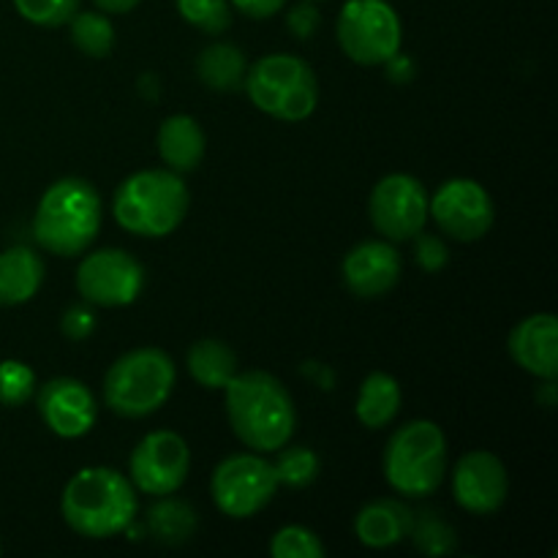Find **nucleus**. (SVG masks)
Wrapping results in <instances>:
<instances>
[{"label": "nucleus", "instance_id": "1", "mask_svg": "<svg viewBox=\"0 0 558 558\" xmlns=\"http://www.w3.org/2000/svg\"><path fill=\"white\" fill-rule=\"evenodd\" d=\"M223 392H227L229 425L248 450L276 452L289 445L298 414H294L292 396L276 376L265 371L234 374Z\"/></svg>", "mask_w": 558, "mask_h": 558}, {"label": "nucleus", "instance_id": "2", "mask_svg": "<svg viewBox=\"0 0 558 558\" xmlns=\"http://www.w3.org/2000/svg\"><path fill=\"white\" fill-rule=\"evenodd\" d=\"M60 510L80 537L109 539L125 532L134 521L136 494L129 480L114 469L90 466L69 480Z\"/></svg>", "mask_w": 558, "mask_h": 558}, {"label": "nucleus", "instance_id": "3", "mask_svg": "<svg viewBox=\"0 0 558 558\" xmlns=\"http://www.w3.org/2000/svg\"><path fill=\"white\" fill-rule=\"evenodd\" d=\"M101 229V196L87 180L63 178L44 191L33 218V234L49 254L76 256Z\"/></svg>", "mask_w": 558, "mask_h": 558}, {"label": "nucleus", "instance_id": "4", "mask_svg": "<svg viewBox=\"0 0 558 558\" xmlns=\"http://www.w3.org/2000/svg\"><path fill=\"white\" fill-rule=\"evenodd\" d=\"M191 196L172 169H145L118 185L112 213L120 227L140 238H167L183 223Z\"/></svg>", "mask_w": 558, "mask_h": 558}, {"label": "nucleus", "instance_id": "5", "mask_svg": "<svg viewBox=\"0 0 558 558\" xmlns=\"http://www.w3.org/2000/svg\"><path fill=\"white\" fill-rule=\"evenodd\" d=\"M447 474L445 430L430 420H414L392 434L385 450V477L392 490L423 499L434 494Z\"/></svg>", "mask_w": 558, "mask_h": 558}, {"label": "nucleus", "instance_id": "6", "mask_svg": "<svg viewBox=\"0 0 558 558\" xmlns=\"http://www.w3.org/2000/svg\"><path fill=\"white\" fill-rule=\"evenodd\" d=\"M174 390V363L161 349H134L114 360L104 379V403L129 420L147 417L169 401Z\"/></svg>", "mask_w": 558, "mask_h": 558}, {"label": "nucleus", "instance_id": "7", "mask_svg": "<svg viewBox=\"0 0 558 558\" xmlns=\"http://www.w3.org/2000/svg\"><path fill=\"white\" fill-rule=\"evenodd\" d=\"M245 90L254 107L283 123H300L311 118L319 104V82L308 63L294 54H267L245 71Z\"/></svg>", "mask_w": 558, "mask_h": 558}, {"label": "nucleus", "instance_id": "8", "mask_svg": "<svg viewBox=\"0 0 558 558\" xmlns=\"http://www.w3.org/2000/svg\"><path fill=\"white\" fill-rule=\"evenodd\" d=\"M401 20L387 0H347L338 14V44L360 65H385L401 52Z\"/></svg>", "mask_w": 558, "mask_h": 558}, {"label": "nucleus", "instance_id": "9", "mask_svg": "<svg viewBox=\"0 0 558 558\" xmlns=\"http://www.w3.org/2000/svg\"><path fill=\"white\" fill-rule=\"evenodd\" d=\"M210 488L223 515L251 518L270 505L278 490V477L270 461L254 452H240L218 463Z\"/></svg>", "mask_w": 558, "mask_h": 558}, {"label": "nucleus", "instance_id": "10", "mask_svg": "<svg viewBox=\"0 0 558 558\" xmlns=\"http://www.w3.org/2000/svg\"><path fill=\"white\" fill-rule=\"evenodd\" d=\"M145 287V267L120 248H101L87 254L76 270V289L90 305L123 308L140 298Z\"/></svg>", "mask_w": 558, "mask_h": 558}, {"label": "nucleus", "instance_id": "11", "mask_svg": "<svg viewBox=\"0 0 558 558\" xmlns=\"http://www.w3.org/2000/svg\"><path fill=\"white\" fill-rule=\"evenodd\" d=\"M428 213L445 234L461 243H472L488 234L494 227L496 207L488 191L469 178L447 180L436 189L434 199L428 202Z\"/></svg>", "mask_w": 558, "mask_h": 558}, {"label": "nucleus", "instance_id": "12", "mask_svg": "<svg viewBox=\"0 0 558 558\" xmlns=\"http://www.w3.org/2000/svg\"><path fill=\"white\" fill-rule=\"evenodd\" d=\"M191 450L174 430H153L131 452V480L142 494L169 496L185 483Z\"/></svg>", "mask_w": 558, "mask_h": 558}, {"label": "nucleus", "instance_id": "13", "mask_svg": "<svg viewBox=\"0 0 558 558\" xmlns=\"http://www.w3.org/2000/svg\"><path fill=\"white\" fill-rule=\"evenodd\" d=\"M371 221L387 240L417 238L428 221V194L412 174H387L371 194Z\"/></svg>", "mask_w": 558, "mask_h": 558}, {"label": "nucleus", "instance_id": "14", "mask_svg": "<svg viewBox=\"0 0 558 558\" xmlns=\"http://www.w3.org/2000/svg\"><path fill=\"white\" fill-rule=\"evenodd\" d=\"M507 469L494 452L474 450L458 461L452 472V494L466 512L474 515H490L499 510L507 499Z\"/></svg>", "mask_w": 558, "mask_h": 558}, {"label": "nucleus", "instance_id": "15", "mask_svg": "<svg viewBox=\"0 0 558 558\" xmlns=\"http://www.w3.org/2000/svg\"><path fill=\"white\" fill-rule=\"evenodd\" d=\"M38 414L60 439H80L96 425L98 407L80 379H52L38 390Z\"/></svg>", "mask_w": 558, "mask_h": 558}, {"label": "nucleus", "instance_id": "16", "mask_svg": "<svg viewBox=\"0 0 558 558\" xmlns=\"http://www.w3.org/2000/svg\"><path fill=\"white\" fill-rule=\"evenodd\" d=\"M401 278V254L385 240L354 245L343 259V281L357 298H379Z\"/></svg>", "mask_w": 558, "mask_h": 558}, {"label": "nucleus", "instance_id": "17", "mask_svg": "<svg viewBox=\"0 0 558 558\" xmlns=\"http://www.w3.org/2000/svg\"><path fill=\"white\" fill-rule=\"evenodd\" d=\"M512 360L539 379H556L558 374V322L554 314L526 316L510 332Z\"/></svg>", "mask_w": 558, "mask_h": 558}, {"label": "nucleus", "instance_id": "18", "mask_svg": "<svg viewBox=\"0 0 558 558\" xmlns=\"http://www.w3.org/2000/svg\"><path fill=\"white\" fill-rule=\"evenodd\" d=\"M412 510L396 499H376L354 518V534L368 548H392L409 537Z\"/></svg>", "mask_w": 558, "mask_h": 558}, {"label": "nucleus", "instance_id": "19", "mask_svg": "<svg viewBox=\"0 0 558 558\" xmlns=\"http://www.w3.org/2000/svg\"><path fill=\"white\" fill-rule=\"evenodd\" d=\"M158 156L172 172H194L205 158V131L191 114H172L158 129Z\"/></svg>", "mask_w": 558, "mask_h": 558}, {"label": "nucleus", "instance_id": "20", "mask_svg": "<svg viewBox=\"0 0 558 558\" xmlns=\"http://www.w3.org/2000/svg\"><path fill=\"white\" fill-rule=\"evenodd\" d=\"M44 262L36 251L16 245L0 254V305H22L41 289Z\"/></svg>", "mask_w": 558, "mask_h": 558}, {"label": "nucleus", "instance_id": "21", "mask_svg": "<svg viewBox=\"0 0 558 558\" xmlns=\"http://www.w3.org/2000/svg\"><path fill=\"white\" fill-rule=\"evenodd\" d=\"M398 409H401V385L390 374L376 371V374H371L360 385L354 414H357V420L365 428H385V425H390L396 420Z\"/></svg>", "mask_w": 558, "mask_h": 558}, {"label": "nucleus", "instance_id": "22", "mask_svg": "<svg viewBox=\"0 0 558 558\" xmlns=\"http://www.w3.org/2000/svg\"><path fill=\"white\" fill-rule=\"evenodd\" d=\"M189 360V374L205 390H223L227 381L238 374V357L232 349L218 338H202L185 354Z\"/></svg>", "mask_w": 558, "mask_h": 558}, {"label": "nucleus", "instance_id": "23", "mask_svg": "<svg viewBox=\"0 0 558 558\" xmlns=\"http://www.w3.org/2000/svg\"><path fill=\"white\" fill-rule=\"evenodd\" d=\"M245 54L234 44H210L196 60V74L213 90H238L245 82Z\"/></svg>", "mask_w": 558, "mask_h": 558}, {"label": "nucleus", "instance_id": "24", "mask_svg": "<svg viewBox=\"0 0 558 558\" xmlns=\"http://www.w3.org/2000/svg\"><path fill=\"white\" fill-rule=\"evenodd\" d=\"M156 507L147 512V529L161 545H183L196 532V512L185 501L161 496Z\"/></svg>", "mask_w": 558, "mask_h": 558}, {"label": "nucleus", "instance_id": "25", "mask_svg": "<svg viewBox=\"0 0 558 558\" xmlns=\"http://www.w3.org/2000/svg\"><path fill=\"white\" fill-rule=\"evenodd\" d=\"M71 41L87 58H107L114 47V27L98 11H76L71 16Z\"/></svg>", "mask_w": 558, "mask_h": 558}, {"label": "nucleus", "instance_id": "26", "mask_svg": "<svg viewBox=\"0 0 558 558\" xmlns=\"http://www.w3.org/2000/svg\"><path fill=\"white\" fill-rule=\"evenodd\" d=\"M409 537L428 556H447L456 550V532L439 512H420L417 518H412Z\"/></svg>", "mask_w": 558, "mask_h": 558}, {"label": "nucleus", "instance_id": "27", "mask_svg": "<svg viewBox=\"0 0 558 558\" xmlns=\"http://www.w3.org/2000/svg\"><path fill=\"white\" fill-rule=\"evenodd\" d=\"M278 485H289V488H305L319 477V458L308 447H289V450L278 452L276 463Z\"/></svg>", "mask_w": 558, "mask_h": 558}, {"label": "nucleus", "instance_id": "28", "mask_svg": "<svg viewBox=\"0 0 558 558\" xmlns=\"http://www.w3.org/2000/svg\"><path fill=\"white\" fill-rule=\"evenodd\" d=\"M178 11L189 25L218 36L232 25V9L229 0H178Z\"/></svg>", "mask_w": 558, "mask_h": 558}, {"label": "nucleus", "instance_id": "29", "mask_svg": "<svg viewBox=\"0 0 558 558\" xmlns=\"http://www.w3.org/2000/svg\"><path fill=\"white\" fill-rule=\"evenodd\" d=\"M270 554L276 558H325V543L305 526H283L272 534Z\"/></svg>", "mask_w": 558, "mask_h": 558}, {"label": "nucleus", "instance_id": "30", "mask_svg": "<svg viewBox=\"0 0 558 558\" xmlns=\"http://www.w3.org/2000/svg\"><path fill=\"white\" fill-rule=\"evenodd\" d=\"M36 396V374L31 365L20 360L0 363V403L3 407H22Z\"/></svg>", "mask_w": 558, "mask_h": 558}, {"label": "nucleus", "instance_id": "31", "mask_svg": "<svg viewBox=\"0 0 558 558\" xmlns=\"http://www.w3.org/2000/svg\"><path fill=\"white\" fill-rule=\"evenodd\" d=\"M14 5L27 22L41 27L69 25L80 11V0H14Z\"/></svg>", "mask_w": 558, "mask_h": 558}, {"label": "nucleus", "instance_id": "32", "mask_svg": "<svg viewBox=\"0 0 558 558\" xmlns=\"http://www.w3.org/2000/svg\"><path fill=\"white\" fill-rule=\"evenodd\" d=\"M414 254H417L420 267L428 272H439L447 265V259H450L447 245L439 238H434V234H417V251Z\"/></svg>", "mask_w": 558, "mask_h": 558}, {"label": "nucleus", "instance_id": "33", "mask_svg": "<svg viewBox=\"0 0 558 558\" xmlns=\"http://www.w3.org/2000/svg\"><path fill=\"white\" fill-rule=\"evenodd\" d=\"M60 327H63L65 338H71V341H85L96 330V316H93V311L87 305H74V308L65 311L63 325Z\"/></svg>", "mask_w": 558, "mask_h": 558}, {"label": "nucleus", "instance_id": "34", "mask_svg": "<svg viewBox=\"0 0 558 558\" xmlns=\"http://www.w3.org/2000/svg\"><path fill=\"white\" fill-rule=\"evenodd\" d=\"M287 25H289V31H292L298 38H311V36H314L316 27H319V11L311 5V0H308V3L294 5V9L289 11V16H287Z\"/></svg>", "mask_w": 558, "mask_h": 558}, {"label": "nucleus", "instance_id": "35", "mask_svg": "<svg viewBox=\"0 0 558 558\" xmlns=\"http://www.w3.org/2000/svg\"><path fill=\"white\" fill-rule=\"evenodd\" d=\"M283 3H287V0H232L234 9H238L240 14L251 16V20H267V16H272L276 11H281Z\"/></svg>", "mask_w": 558, "mask_h": 558}, {"label": "nucleus", "instance_id": "36", "mask_svg": "<svg viewBox=\"0 0 558 558\" xmlns=\"http://www.w3.org/2000/svg\"><path fill=\"white\" fill-rule=\"evenodd\" d=\"M93 3L101 11H107V14H125V11L136 9L142 0H93Z\"/></svg>", "mask_w": 558, "mask_h": 558}, {"label": "nucleus", "instance_id": "37", "mask_svg": "<svg viewBox=\"0 0 558 558\" xmlns=\"http://www.w3.org/2000/svg\"><path fill=\"white\" fill-rule=\"evenodd\" d=\"M311 3H314V0H311Z\"/></svg>", "mask_w": 558, "mask_h": 558}]
</instances>
